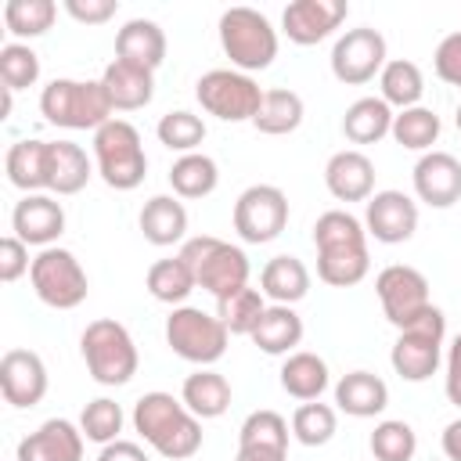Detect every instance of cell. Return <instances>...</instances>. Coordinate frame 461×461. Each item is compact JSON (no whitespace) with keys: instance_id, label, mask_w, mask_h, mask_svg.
I'll use <instances>...</instances> for the list:
<instances>
[{"instance_id":"1","label":"cell","mask_w":461,"mask_h":461,"mask_svg":"<svg viewBox=\"0 0 461 461\" xmlns=\"http://www.w3.org/2000/svg\"><path fill=\"white\" fill-rule=\"evenodd\" d=\"M313 245H317V277L331 288L360 285L371 270L367 256V230L364 223L346 209H328L313 223Z\"/></svg>"},{"instance_id":"2","label":"cell","mask_w":461,"mask_h":461,"mask_svg":"<svg viewBox=\"0 0 461 461\" xmlns=\"http://www.w3.org/2000/svg\"><path fill=\"white\" fill-rule=\"evenodd\" d=\"M133 429L166 461H187L202 450V418H194L173 393H144L133 403Z\"/></svg>"},{"instance_id":"3","label":"cell","mask_w":461,"mask_h":461,"mask_svg":"<svg viewBox=\"0 0 461 461\" xmlns=\"http://www.w3.org/2000/svg\"><path fill=\"white\" fill-rule=\"evenodd\" d=\"M40 112L50 126L61 130H101L104 122H112L115 108L104 94L101 79H50L40 94Z\"/></svg>"},{"instance_id":"4","label":"cell","mask_w":461,"mask_h":461,"mask_svg":"<svg viewBox=\"0 0 461 461\" xmlns=\"http://www.w3.org/2000/svg\"><path fill=\"white\" fill-rule=\"evenodd\" d=\"M176 256L194 270L198 288H205L216 303L249 288V256L223 238H212V234L187 238Z\"/></svg>"},{"instance_id":"5","label":"cell","mask_w":461,"mask_h":461,"mask_svg":"<svg viewBox=\"0 0 461 461\" xmlns=\"http://www.w3.org/2000/svg\"><path fill=\"white\" fill-rule=\"evenodd\" d=\"M79 353L97 385H126L137 375V346L133 335L115 317H97L79 335Z\"/></svg>"},{"instance_id":"6","label":"cell","mask_w":461,"mask_h":461,"mask_svg":"<svg viewBox=\"0 0 461 461\" xmlns=\"http://www.w3.org/2000/svg\"><path fill=\"white\" fill-rule=\"evenodd\" d=\"M220 47L238 72L252 76L277 58V29L256 7H227L220 14Z\"/></svg>"},{"instance_id":"7","label":"cell","mask_w":461,"mask_h":461,"mask_svg":"<svg viewBox=\"0 0 461 461\" xmlns=\"http://www.w3.org/2000/svg\"><path fill=\"white\" fill-rule=\"evenodd\" d=\"M94 162L101 180L112 191H133L140 187L148 173V155L140 144V133L126 119H112L94 133Z\"/></svg>"},{"instance_id":"8","label":"cell","mask_w":461,"mask_h":461,"mask_svg":"<svg viewBox=\"0 0 461 461\" xmlns=\"http://www.w3.org/2000/svg\"><path fill=\"white\" fill-rule=\"evenodd\" d=\"M227 324L198 306H173V313L166 317V342L187 364L212 367L227 353Z\"/></svg>"},{"instance_id":"9","label":"cell","mask_w":461,"mask_h":461,"mask_svg":"<svg viewBox=\"0 0 461 461\" xmlns=\"http://www.w3.org/2000/svg\"><path fill=\"white\" fill-rule=\"evenodd\" d=\"M443 335H447V317L439 306H429L421 321L403 328L389 349V364L403 382H425L436 375L443 360Z\"/></svg>"},{"instance_id":"10","label":"cell","mask_w":461,"mask_h":461,"mask_svg":"<svg viewBox=\"0 0 461 461\" xmlns=\"http://www.w3.org/2000/svg\"><path fill=\"white\" fill-rule=\"evenodd\" d=\"M29 281H32L36 299L47 303L50 310H76L90 292L83 263L68 249H58V245L40 249V256L32 259Z\"/></svg>"},{"instance_id":"11","label":"cell","mask_w":461,"mask_h":461,"mask_svg":"<svg viewBox=\"0 0 461 461\" xmlns=\"http://www.w3.org/2000/svg\"><path fill=\"white\" fill-rule=\"evenodd\" d=\"M194 97L209 115L223 122H245V119L252 122L263 104L259 83L238 68H209L205 76H198Z\"/></svg>"},{"instance_id":"12","label":"cell","mask_w":461,"mask_h":461,"mask_svg":"<svg viewBox=\"0 0 461 461\" xmlns=\"http://www.w3.org/2000/svg\"><path fill=\"white\" fill-rule=\"evenodd\" d=\"M375 292H378V303H382L385 321H389L396 331H403V328H411L414 321H421V317L429 313V306H432L425 274L414 270V267H407V263L385 267V270L375 277Z\"/></svg>"},{"instance_id":"13","label":"cell","mask_w":461,"mask_h":461,"mask_svg":"<svg viewBox=\"0 0 461 461\" xmlns=\"http://www.w3.org/2000/svg\"><path fill=\"white\" fill-rule=\"evenodd\" d=\"M288 227V194L274 184H252L234 202V230L249 245H267Z\"/></svg>"},{"instance_id":"14","label":"cell","mask_w":461,"mask_h":461,"mask_svg":"<svg viewBox=\"0 0 461 461\" xmlns=\"http://www.w3.org/2000/svg\"><path fill=\"white\" fill-rule=\"evenodd\" d=\"M385 68V36L371 25L346 29L331 47V76L346 86H364Z\"/></svg>"},{"instance_id":"15","label":"cell","mask_w":461,"mask_h":461,"mask_svg":"<svg viewBox=\"0 0 461 461\" xmlns=\"http://www.w3.org/2000/svg\"><path fill=\"white\" fill-rule=\"evenodd\" d=\"M364 230L382 245H400L418 230V202L403 191H375L364 205Z\"/></svg>"},{"instance_id":"16","label":"cell","mask_w":461,"mask_h":461,"mask_svg":"<svg viewBox=\"0 0 461 461\" xmlns=\"http://www.w3.org/2000/svg\"><path fill=\"white\" fill-rule=\"evenodd\" d=\"M349 14L346 0H292L281 14V29L292 43L299 47H313L321 40H328Z\"/></svg>"},{"instance_id":"17","label":"cell","mask_w":461,"mask_h":461,"mask_svg":"<svg viewBox=\"0 0 461 461\" xmlns=\"http://www.w3.org/2000/svg\"><path fill=\"white\" fill-rule=\"evenodd\" d=\"M0 393L11 407L25 411L47 396V364L32 349H7L0 357Z\"/></svg>"},{"instance_id":"18","label":"cell","mask_w":461,"mask_h":461,"mask_svg":"<svg viewBox=\"0 0 461 461\" xmlns=\"http://www.w3.org/2000/svg\"><path fill=\"white\" fill-rule=\"evenodd\" d=\"M414 194L429 209H450L461 202V162L450 151H425L414 162Z\"/></svg>"},{"instance_id":"19","label":"cell","mask_w":461,"mask_h":461,"mask_svg":"<svg viewBox=\"0 0 461 461\" xmlns=\"http://www.w3.org/2000/svg\"><path fill=\"white\" fill-rule=\"evenodd\" d=\"M11 230L25 245L50 249L65 230V209H61L58 198H50L43 191L40 194H22V202H14V212H11Z\"/></svg>"},{"instance_id":"20","label":"cell","mask_w":461,"mask_h":461,"mask_svg":"<svg viewBox=\"0 0 461 461\" xmlns=\"http://www.w3.org/2000/svg\"><path fill=\"white\" fill-rule=\"evenodd\" d=\"M83 439L86 436L79 425L68 418H50L18 443L14 461H83Z\"/></svg>"},{"instance_id":"21","label":"cell","mask_w":461,"mask_h":461,"mask_svg":"<svg viewBox=\"0 0 461 461\" xmlns=\"http://www.w3.org/2000/svg\"><path fill=\"white\" fill-rule=\"evenodd\" d=\"M324 184L339 202H367L375 194V162L357 148H342L328 158Z\"/></svg>"},{"instance_id":"22","label":"cell","mask_w":461,"mask_h":461,"mask_svg":"<svg viewBox=\"0 0 461 461\" xmlns=\"http://www.w3.org/2000/svg\"><path fill=\"white\" fill-rule=\"evenodd\" d=\"M101 83H104V94L115 112H137V108L151 104V97H155V72L144 65L122 61V58L104 65Z\"/></svg>"},{"instance_id":"23","label":"cell","mask_w":461,"mask_h":461,"mask_svg":"<svg viewBox=\"0 0 461 461\" xmlns=\"http://www.w3.org/2000/svg\"><path fill=\"white\" fill-rule=\"evenodd\" d=\"M4 169L18 191L25 194L47 191L50 187V140H14L4 155Z\"/></svg>"},{"instance_id":"24","label":"cell","mask_w":461,"mask_h":461,"mask_svg":"<svg viewBox=\"0 0 461 461\" xmlns=\"http://www.w3.org/2000/svg\"><path fill=\"white\" fill-rule=\"evenodd\" d=\"M115 58L144 65V68H158L166 61V32L158 22L151 18H130L119 32H115Z\"/></svg>"},{"instance_id":"25","label":"cell","mask_w":461,"mask_h":461,"mask_svg":"<svg viewBox=\"0 0 461 461\" xmlns=\"http://www.w3.org/2000/svg\"><path fill=\"white\" fill-rule=\"evenodd\" d=\"M335 403L349 418H375L389 407V385L371 371H349L335 382Z\"/></svg>"},{"instance_id":"26","label":"cell","mask_w":461,"mask_h":461,"mask_svg":"<svg viewBox=\"0 0 461 461\" xmlns=\"http://www.w3.org/2000/svg\"><path fill=\"white\" fill-rule=\"evenodd\" d=\"M137 223H140V234L151 245L166 249V245L184 241V234H187V209H184V202L176 194H155V198L144 202Z\"/></svg>"},{"instance_id":"27","label":"cell","mask_w":461,"mask_h":461,"mask_svg":"<svg viewBox=\"0 0 461 461\" xmlns=\"http://www.w3.org/2000/svg\"><path fill=\"white\" fill-rule=\"evenodd\" d=\"M249 339H252L267 357H288V353H295V346L303 342V317H299L292 306L270 303Z\"/></svg>"},{"instance_id":"28","label":"cell","mask_w":461,"mask_h":461,"mask_svg":"<svg viewBox=\"0 0 461 461\" xmlns=\"http://www.w3.org/2000/svg\"><path fill=\"white\" fill-rule=\"evenodd\" d=\"M259 292L270 303L292 306L310 292V270L299 256H274L267 259V267L259 270Z\"/></svg>"},{"instance_id":"29","label":"cell","mask_w":461,"mask_h":461,"mask_svg":"<svg viewBox=\"0 0 461 461\" xmlns=\"http://www.w3.org/2000/svg\"><path fill=\"white\" fill-rule=\"evenodd\" d=\"M180 400H184V407H187L194 418H202V421L220 418V414L230 407V382H227L220 371H212V367H198L194 375L184 378Z\"/></svg>"},{"instance_id":"30","label":"cell","mask_w":461,"mask_h":461,"mask_svg":"<svg viewBox=\"0 0 461 461\" xmlns=\"http://www.w3.org/2000/svg\"><path fill=\"white\" fill-rule=\"evenodd\" d=\"M277 378L288 396L310 403V400H321V393L328 389V364H324V357H317L310 349H295L285 357Z\"/></svg>"},{"instance_id":"31","label":"cell","mask_w":461,"mask_h":461,"mask_svg":"<svg viewBox=\"0 0 461 461\" xmlns=\"http://www.w3.org/2000/svg\"><path fill=\"white\" fill-rule=\"evenodd\" d=\"M393 108L382 97H357L342 115V133L353 144H378L393 133Z\"/></svg>"},{"instance_id":"32","label":"cell","mask_w":461,"mask_h":461,"mask_svg":"<svg viewBox=\"0 0 461 461\" xmlns=\"http://www.w3.org/2000/svg\"><path fill=\"white\" fill-rule=\"evenodd\" d=\"M303 97L295 90H285V86H274V90H263V104L252 119V126L267 137H285V133H295L303 126Z\"/></svg>"},{"instance_id":"33","label":"cell","mask_w":461,"mask_h":461,"mask_svg":"<svg viewBox=\"0 0 461 461\" xmlns=\"http://www.w3.org/2000/svg\"><path fill=\"white\" fill-rule=\"evenodd\" d=\"M94 176V166L86 151L72 140H50V187L54 194H79L86 180Z\"/></svg>"},{"instance_id":"34","label":"cell","mask_w":461,"mask_h":461,"mask_svg":"<svg viewBox=\"0 0 461 461\" xmlns=\"http://www.w3.org/2000/svg\"><path fill=\"white\" fill-rule=\"evenodd\" d=\"M378 97L389 104V108H414L418 101H421V94H425V76H421V68L414 65V61H407V58H393V61H385V68L378 72Z\"/></svg>"},{"instance_id":"35","label":"cell","mask_w":461,"mask_h":461,"mask_svg":"<svg viewBox=\"0 0 461 461\" xmlns=\"http://www.w3.org/2000/svg\"><path fill=\"white\" fill-rule=\"evenodd\" d=\"M151 299L158 303H169V306H184V299L198 288L194 281V270L180 259V256H169V259H155L148 267V277H144Z\"/></svg>"},{"instance_id":"36","label":"cell","mask_w":461,"mask_h":461,"mask_svg":"<svg viewBox=\"0 0 461 461\" xmlns=\"http://www.w3.org/2000/svg\"><path fill=\"white\" fill-rule=\"evenodd\" d=\"M169 184H173V194L176 198H205V194L216 191L220 169H216V162L209 155L191 151V155H180L169 166Z\"/></svg>"},{"instance_id":"37","label":"cell","mask_w":461,"mask_h":461,"mask_svg":"<svg viewBox=\"0 0 461 461\" xmlns=\"http://www.w3.org/2000/svg\"><path fill=\"white\" fill-rule=\"evenodd\" d=\"M439 130H443L439 115L425 104H414V108H403V112L393 115V140L400 148H411V151H421V155L432 151V144L439 140Z\"/></svg>"},{"instance_id":"38","label":"cell","mask_w":461,"mask_h":461,"mask_svg":"<svg viewBox=\"0 0 461 461\" xmlns=\"http://www.w3.org/2000/svg\"><path fill=\"white\" fill-rule=\"evenodd\" d=\"M54 18H58V4L54 0H7L4 4V25L18 40L43 36L54 25Z\"/></svg>"},{"instance_id":"39","label":"cell","mask_w":461,"mask_h":461,"mask_svg":"<svg viewBox=\"0 0 461 461\" xmlns=\"http://www.w3.org/2000/svg\"><path fill=\"white\" fill-rule=\"evenodd\" d=\"M158 140L169 148V151H180V155H191L198 151V144L205 140V122L202 115L187 112V108H176V112H166L155 126Z\"/></svg>"},{"instance_id":"40","label":"cell","mask_w":461,"mask_h":461,"mask_svg":"<svg viewBox=\"0 0 461 461\" xmlns=\"http://www.w3.org/2000/svg\"><path fill=\"white\" fill-rule=\"evenodd\" d=\"M263 313H267V295L259 288H241L238 295L216 303V317L227 324L230 335H252Z\"/></svg>"},{"instance_id":"41","label":"cell","mask_w":461,"mask_h":461,"mask_svg":"<svg viewBox=\"0 0 461 461\" xmlns=\"http://www.w3.org/2000/svg\"><path fill=\"white\" fill-rule=\"evenodd\" d=\"M339 429V418H335V407L321 403V400H310V403H299L295 414H292V436L303 443V447H324Z\"/></svg>"},{"instance_id":"42","label":"cell","mask_w":461,"mask_h":461,"mask_svg":"<svg viewBox=\"0 0 461 461\" xmlns=\"http://www.w3.org/2000/svg\"><path fill=\"white\" fill-rule=\"evenodd\" d=\"M367 447H371L375 461H411L414 450H418V436H414V429L407 421L385 418V421L375 425Z\"/></svg>"},{"instance_id":"43","label":"cell","mask_w":461,"mask_h":461,"mask_svg":"<svg viewBox=\"0 0 461 461\" xmlns=\"http://www.w3.org/2000/svg\"><path fill=\"white\" fill-rule=\"evenodd\" d=\"M79 429H83V436H86L90 443L108 447V443H115L119 432H122V407H119L115 400H108V396H97V400H90V403L83 407Z\"/></svg>"},{"instance_id":"44","label":"cell","mask_w":461,"mask_h":461,"mask_svg":"<svg viewBox=\"0 0 461 461\" xmlns=\"http://www.w3.org/2000/svg\"><path fill=\"white\" fill-rule=\"evenodd\" d=\"M40 79V54L29 43H4L0 47V83L7 90H25Z\"/></svg>"},{"instance_id":"45","label":"cell","mask_w":461,"mask_h":461,"mask_svg":"<svg viewBox=\"0 0 461 461\" xmlns=\"http://www.w3.org/2000/svg\"><path fill=\"white\" fill-rule=\"evenodd\" d=\"M238 443H259V447H285L288 450V421L267 407L252 411L238 429Z\"/></svg>"},{"instance_id":"46","label":"cell","mask_w":461,"mask_h":461,"mask_svg":"<svg viewBox=\"0 0 461 461\" xmlns=\"http://www.w3.org/2000/svg\"><path fill=\"white\" fill-rule=\"evenodd\" d=\"M29 270H32L29 245H25L22 238L7 234V238L0 241V281H4V285H11V281H18V277H22V274H29Z\"/></svg>"},{"instance_id":"47","label":"cell","mask_w":461,"mask_h":461,"mask_svg":"<svg viewBox=\"0 0 461 461\" xmlns=\"http://www.w3.org/2000/svg\"><path fill=\"white\" fill-rule=\"evenodd\" d=\"M432 68L443 83L461 86V32H450V36L439 40V47L432 54Z\"/></svg>"},{"instance_id":"48","label":"cell","mask_w":461,"mask_h":461,"mask_svg":"<svg viewBox=\"0 0 461 461\" xmlns=\"http://www.w3.org/2000/svg\"><path fill=\"white\" fill-rule=\"evenodd\" d=\"M65 11L83 25H101L119 11V0H65Z\"/></svg>"},{"instance_id":"49","label":"cell","mask_w":461,"mask_h":461,"mask_svg":"<svg viewBox=\"0 0 461 461\" xmlns=\"http://www.w3.org/2000/svg\"><path fill=\"white\" fill-rule=\"evenodd\" d=\"M447 400L461 407V335H454L447 349Z\"/></svg>"},{"instance_id":"50","label":"cell","mask_w":461,"mask_h":461,"mask_svg":"<svg viewBox=\"0 0 461 461\" xmlns=\"http://www.w3.org/2000/svg\"><path fill=\"white\" fill-rule=\"evenodd\" d=\"M97 461H151V457H148L137 443H130V439H115V443L101 447Z\"/></svg>"},{"instance_id":"51","label":"cell","mask_w":461,"mask_h":461,"mask_svg":"<svg viewBox=\"0 0 461 461\" xmlns=\"http://www.w3.org/2000/svg\"><path fill=\"white\" fill-rule=\"evenodd\" d=\"M234 461H288L285 447H259V443H238Z\"/></svg>"},{"instance_id":"52","label":"cell","mask_w":461,"mask_h":461,"mask_svg":"<svg viewBox=\"0 0 461 461\" xmlns=\"http://www.w3.org/2000/svg\"><path fill=\"white\" fill-rule=\"evenodd\" d=\"M443 454H447V461H461V418H454L447 429H443Z\"/></svg>"},{"instance_id":"53","label":"cell","mask_w":461,"mask_h":461,"mask_svg":"<svg viewBox=\"0 0 461 461\" xmlns=\"http://www.w3.org/2000/svg\"><path fill=\"white\" fill-rule=\"evenodd\" d=\"M454 122H457V130H461V104H457V115H454Z\"/></svg>"}]
</instances>
